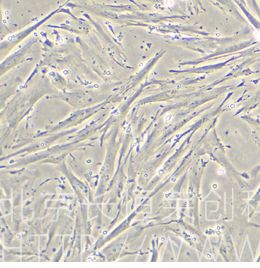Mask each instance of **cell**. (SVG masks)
<instances>
[{"label": "cell", "mask_w": 260, "mask_h": 268, "mask_svg": "<svg viewBox=\"0 0 260 268\" xmlns=\"http://www.w3.org/2000/svg\"><path fill=\"white\" fill-rule=\"evenodd\" d=\"M224 173H225V172H224V170L223 169H220L219 171H218V173H219V174H224Z\"/></svg>", "instance_id": "1"}]
</instances>
